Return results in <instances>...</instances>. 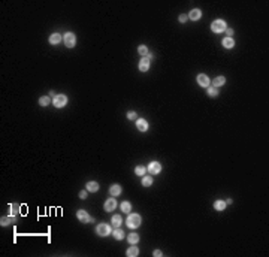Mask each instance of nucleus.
Here are the masks:
<instances>
[{
  "label": "nucleus",
  "mask_w": 269,
  "mask_h": 257,
  "mask_svg": "<svg viewBox=\"0 0 269 257\" xmlns=\"http://www.w3.org/2000/svg\"><path fill=\"white\" fill-rule=\"evenodd\" d=\"M200 15H202V12H200V9H192V12L188 14V17L193 19V21H196V19H199L200 18Z\"/></svg>",
  "instance_id": "nucleus-14"
},
{
  "label": "nucleus",
  "mask_w": 269,
  "mask_h": 257,
  "mask_svg": "<svg viewBox=\"0 0 269 257\" xmlns=\"http://www.w3.org/2000/svg\"><path fill=\"white\" fill-rule=\"evenodd\" d=\"M208 94L211 96V97H215V96L218 94V91H217V88H215V87H209L208 88Z\"/></svg>",
  "instance_id": "nucleus-26"
},
{
  "label": "nucleus",
  "mask_w": 269,
  "mask_h": 257,
  "mask_svg": "<svg viewBox=\"0 0 269 257\" xmlns=\"http://www.w3.org/2000/svg\"><path fill=\"white\" fill-rule=\"evenodd\" d=\"M211 29H212L214 33H221V31L226 30V23L223 21V19H215L211 24Z\"/></svg>",
  "instance_id": "nucleus-2"
},
{
  "label": "nucleus",
  "mask_w": 269,
  "mask_h": 257,
  "mask_svg": "<svg viewBox=\"0 0 269 257\" xmlns=\"http://www.w3.org/2000/svg\"><path fill=\"white\" fill-rule=\"evenodd\" d=\"M224 76H217V78H215V79L212 81V87H215V88H217V87H220V85H223V84H224Z\"/></svg>",
  "instance_id": "nucleus-16"
},
{
  "label": "nucleus",
  "mask_w": 269,
  "mask_h": 257,
  "mask_svg": "<svg viewBox=\"0 0 269 257\" xmlns=\"http://www.w3.org/2000/svg\"><path fill=\"white\" fill-rule=\"evenodd\" d=\"M198 82H199L200 87H208V85H209V78H208V75L200 73V75L198 76Z\"/></svg>",
  "instance_id": "nucleus-8"
},
{
  "label": "nucleus",
  "mask_w": 269,
  "mask_h": 257,
  "mask_svg": "<svg viewBox=\"0 0 269 257\" xmlns=\"http://www.w3.org/2000/svg\"><path fill=\"white\" fill-rule=\"evenodd\" d=\"M127 226L130 229H136V227H139L141 226V217L138 215V214H130L127 217Z\"/></svg>",
  "instance_id": "nucleus-1"
},
{
  "label": "nucleus",
  "mask_w": 269,
  "mask_h": 257,
  "mask_svg": "<svg viewBox=\"0 0 269 257\" xmlns=\"http://www.w3.org/2000/svg\"><path fill=\"white\" fill-rule=\"evenodd\" d=\"M117 208V202L114 199H108L106 202H105V209L108 211V212H111V211H114Z\"/></svg>",
  "instance_id": "nucleus-9"
},
{
  "label": "nucleus",
  "mask_w": 269,
  "mask_h": 257,
  "mask_svg": "<svg viewBox=\"0 0 269 257\" xmlns=\"http://www.w3.org/2000/svg\"><path fill=\"white\" fill-rule=\"evenodd\" d=\"M148 67H150V58H148V57H144L142 60L139 61V69H141L142 72H147Z\"/></svg>",
  "instance_id": "nucleus-10"
},
{
  "label": "nucleus",
  "mask_w": 269,
  "mask_h": 257,
  "mask_svg": "<svg viewBox=\"0 0 269 257\" xmlns=\"http://www.w3.org/2000/svg\"><path fill=\"white\" fill-rule=\"evenodd\" d=\"M49 102H51V99L47 97V96H43V97L39 99V105H42V106H47V105H49Z\"/></svg>",
  "instance_id": "nucleus-25"
},
{
  "label": "nucleus",
  "mask_w": 269,
  "mask_h": 257,
  "mask_svg": "<svg viewBox=\"0 0 269 257\" xmlns=\"http://www.w3.org/2000/svg\"><path fill=\"white\" fill-rule=\"evenodd\" d=\"M223 45H224V48H233L235 42H233L232 37H226L224 41H223Z\"/></svg>",
  "instance_id": "nucleus-19"
},
{
  "label": "nucleus",
  "mask_w": 269,
  "mask_h": 257,
  "mask_svg": "<svg viewBox=\"0 0 269 257\" xmlns=\"http://www.w3.org/2000/svg\"><path fill=\"white\" fill-rule=\"evenodd\" d=\"M138 254H139V250H138L136 247H130V248L127 250V256H129V257H136Z\"/></svg>",
  "instance_id": "nucleus-18"
},
{
  "label": "nucleus",
  "mask_w": 269,
  "mask_h": 257,
  "mask_svg": "<svg viewBox=\"0 0 269 257\" xmlns=\"http://www.w3.org/2000/svg\"><path fill=\"white\" fill-rule=\"evenodd\" d=\"M224 31H226V33H227V36H229V37H230V36H232V35H233V30H232V29H226V30H224Z\"/></svg>",
  "instance_id": "nucleus-32"
},
{
  "label": "nucleus",
  "mask_w": 269,
  "mask_h": 257,
  "mask_svg": "<svg viewBox=\"0 0 269 257\" xmlns=\"http://www.w3.org/2000/svg\"><path fill=\"white\" fill-rule=\"evenodd\" d=\"M136 126H138V129H139L141 132H147L148 130V123L145 120H138Z\"/></svg>",
  "instance_id": "nucleus-13"
},
{
  "label": "nucleus",
  "mask_w": 269,
  "mask_h": 257,
  "mask_svg": "<svg viewBox=\"0 0 269 257\" xmlns=\"http://www.w3.org/2000/svg\"><path fill=\"white\" fill-rule=\"evenodd\" d=\"M60 42H61V36L58 35V33H54V35L49 36V43L51 45H57V43H60Z\"/></svg>",
  "instance_id": "nucleus-11"
},
{
  "label": "nucleus",
  "mask_w": 269,
  "mask_h": 257,
  "mask_svg": "<svg viewBox=\"0 0 269 257\" xmlns=\"http://www.w3.org/2000/svg\"><path fill=\"white\" fill-rule=\"evenodd\" d=\"M76 215H78V218H79L81 221H84V223H87V221H93V218H91V217H90L87 212H85L84 209H79V211L76 212Z\"/></svg>",
  "instance_id": "nucleus-7"
},
{
  "label": "nucleus",
  "mask_w": 269,
  "mask_h": 257,
  "mask_svg": "<svg viewBox=\"0 0 269 257\" xmlns=\"http://www.w3.org/2000/svg\"><path fill=\"white\" fill-rule=\"evenodd\" d=\"M97 233H99V236H108L109 233H111V227L108 226V224H105V223H103V224H99V226H97Z\"/></svg>",
  "instance_id": "nucleus-5"
},
{
  "label": "nucleus",
  "mask_w": 269,
  "mask_h": 257,
  "mask_svg": "<svg viewBox=\"0 0 269 257\" xmlns=\"http://www.w3.org/2000/svg\"><path fill=\"white\" fill-rule=\"evenodd\" d=\"M52 103H54L55 108H63L64 105L67 103V97L63 96V94H57V96L54 97V100H52Z\"/></svg>",
  "instance_id": "nucleus-4"
},
{
  "label": "nucleus",
  "mask_w": 269,
  "mask_h": 257,
  "mask_svg": "<svg viewBox=\"0 0 269 257\" xmlns=\"http://www.w3.org/2000/svg\"><path fill=\"white\" fill-rule=\"evenodd\" d=\"M127 118H129V120H135V118H136V114H135V112H129V114H127Z\"/></svg>",
  "instance_id": "nucleus-30"
},
{
  "label": "nucleus",
  "mask_w": 269,
  "mask_h": 257,
  "mask_svg": "<svg viewBox=\"0 0 269 257\" xmlns=\"http://www.w3.org/2000/svg\"><path fill=\"white\" fill-rule=\"evenodd\" d=\"M214 208L217 209V211H223V209L226 208V202H223V200H215Z\"/></svg>",
  "instance_id": "nucleus-17"
},
{
  "label": "nucleus",
  "mask_w": 269,
  "mask_h": 257,
  "mask_svg": "<svg viewBox=\"0 0 269 257\" xmlns=\"http://www.w3.org/2000/svg\"><path fill=\"white\" fill-rule=\"evenodd\" d=\"M63 41H64V45H66L67 48H72V47H75V43H76V37L73 33H66L63 37Z\"/></svg>",
  "instance_id": "nucleus-3"
},
{
  "label": "nucleus",
  "mask_w": 269,
  "mask_h": 257,
  "mask_svg": "<svg viewBox=\"0 0 269 257\" xmlns=\"http://www.w3.org/2000/svg\"><path fill=\"white\" fill-rule=\"evenodd\" d=\"M186 19H187V15H180V23H186Z\"/></svg>",
  "instance_id": "nucleus-31"
},
{
  "label": "nucleus",
  "mask_w": 269,
  "mask_h": 257,
  "mask_svg": "<svg viewBox=\"0 0 269 257\" xmlns=\"http://www.w3.org/2000/svg\"><path fill=\"white\" fill-rule=\"evenodd\" d=\"M160 170H162V166H160L159 162H151V163L148 164V172L150 174L154 175V174H159Z\"/></svg>",
  "instance_id": "nucleus-6"
},
{
  "label": "nucleus",
  "mask_w": 269,
  "mask_h": 257,
  "mask_svg": "<svg viewBox=\"0 0 269 257\" xmlns=\"http://www.w3.org/2000/svg\"><path fill=\"white\" fill-rule=\"evenodd\" d=\"M14 221H15L14 218H2V224L3 226H8L9 223H14Z\"/></svg>",
  "instance_id": "nucleus-29"
},
{
  "label": "nucleus",
  "mask_w": 269,
  "mask_h": 257,
  "mask_svg": "<svg viewBox=\"0 0 269 257\" xmlns=\"http://www.w3.org/2000/svg\"><path fill=\"white\" fill-rule=\"evenodd\" d=\"M127 241H129V242H130V244H132V245H133V244H136L138 241H139V236H138L136 233H132V235H129Z\"/></svg>",
  "instance_id": "nucleus-24"
},
{
  "label": "nucleus",
  "mask_w": 269,
  "mask_h": 257,
  "mask_svg": "<svg viewBox=\"0 0 269 257\" xmlns=\"http://www.w3.org/2000/svg\"><path fill=\"white\" fill-rule=\"evenodd\" d=\"M79 197H82V199H84V197H87V193H85V192H81V193H79Z\"/></svg>",
  "instance_id": "nucleus-34"
},
{
  "label": "nucleus",
  "mask_w": 269,
  "mask_h": 257,
  "mask_svg": "<svg viewBox=\"0 0 269 257\" xmlns=\"http://www.w3.org/2000/svg\"><path fill=\"white\" fill-rule=\"evenodd\" d=\"M121 221H123V220H121L120 215H114V217H112V226H114V227H120Z\"/></svg>",
  "instance_id": "nucleus-22"
},
{
  "label": "nucleus",
  "mask_w": 269,
  "mask_h": 257,
  "mask_svg": "<svg viewBox=\"0 0 269 257\" xmlns=\"http://www.w3.org/2000/svg\"><path fill=\"white\" fill-rule=\"evenodd\" d=\"M138 52H139L141 55H147V52H148V49H147V47H145V45H141V47L138 48Z\"/></svg>",
  "instance_id": "nucleus-28"
},
{
  "label": "nucleus",
  "mask_w": 269,
  "mask_h": 257,
  "mask_svg": "<svg viewBox=\"0 0 269 257\" xmlns=\"http://www.w3.org/2000/svg\"><path fill=\"white\" fill-rule=\"evenodd\" d=\"M123 236H124V232H123L121 229H118V227H117V229L114 230V238L118 239V241H121V239H123Z\"/></svg>",
  "instance_id": "nucleus-20"
},
{
  "label": "nucleus",
  "mask_w": 269,
  "mask_h": 257,
  "mask_svg": "<svg viewBox=\"0 0 269 257\" xmlns=\"http://www.w3.org/2000/svg\"><path fill=\"white\" fill-rule=\"evenodd\" d=\"M130 209H132V205H130L129 202H123V203H121V211H123V212L129 214V212H130Z\"/></svg>",
  "instance_id": "nucleus-21"
},
{
  "label": "nucleus",
  "mask_w": 269,
  "mask_h": 257,
  "mask_svg": "<svg viewBox=\"0 0 269 257\" xmlns=\"http://www.w3.org/2000/svg\"><path fill=\"white\" fill-rule=\"evenodd\" d=\"M87 190L91 192V193H94V192L99 190V184H97L96 181H90V182H87Z\"/></svg>",
  "instance_id": "nucleus-12"
},
{
  "label": "nucleus",
  "mask_w": 269,
  "mask_h": 257,
  "mask_svg": "<svg viewBox=\"0 0 269 257\" xmlns=\"http://www.w3.org/2000/svg\"><path fill=\"white\" fill-rule=\"evenodd\" d=\"M109 193L112 194V196H118L121 193V187L118 186V184H114V186H111V188H109Z\"/></svg>",
  "instance_id": "nucleus-15"
},
{
  "label": "nucleus",
  "mask_w": 269,
  "mask_h": 257,
  "mask_svg": "<svg viewBox=\"0 0 269 257\" xmlns=\"http://www.w3.org/2000/svg\"><path fill=\"white\" fill-rule=\"evenodd\" d=\"M136 174L141 175V176H144V175L147 174V169L144 168V166H138V168H136Z\"/></svg>",
  "instance_id": "nucleus-27"
},
{
  "label": "nucleus",
  "mask_w": 269,
  "mask_h": 257,
  "mask_svg": "<svg viewBox=\"0 0 269 257\" xmlns=\"http://www.w3.org/2000/svg\"><path fill=\"white\" fill-rule=\"evenodd\" d=\"M142 184L145 187H148V186H151L153 184V178L151 176H147V175H144V178H142Z\"/></svg>",
  "instance_id": "nucleus-23"
},
{
  "label": "nucleus",
  "mask_w": 269,
  "mask_h": 257,
  "mask_svg": "<svg viewBox=\"0 0 269 257\" xmlns=\"http://www.w3.org/2000/svg\"><path fill=\"white\" fill-rule=\"evenodd\" d=\"M154 256H156V257H160V256H162V251H159V250H156V251H154Z\"/></svg>",
  "instance_id": "nucleus-33"
}]
</instances>
